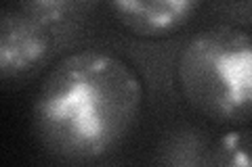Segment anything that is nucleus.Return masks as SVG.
<instances>
[{
    "mask_svg": "<svg viewBox=\"0 0 252 167\" xmlns=\"http://www.w3.org/2000/svg\"><path fill=\"white\" fill-rule=\"evenodd\" d=\"M141 109L143 82L130 63L103 50H78L42 79L32 121L55 159L89 163L128 138Z\"/></svg>",
    "mask_w": 252,
    "mask_h": 167,
    "instance_id": "f257e3e1",
    "label": "nucleus"
},
{
    "mask_svg": "<svg viewBox=\"0 0 252 167\" xmlns=\"http://www.w3.org/2000/svg\"><path fill=\"white\" fill-rule=\"evenodd\" d=\"M177 82L198 113L219 123L252 119V34L238 25L204 27L177 57Z\"/></svg>",
    "mask_w": 252,
    "mask_h": 167,
    "instance_id": "f03ea898",
    "label": "nucleus"
},
{
    "mask_svg": "<svg viewBox=\"0 0 252 167\" xmlns=\"http://www.w3.org/2000/svg\"><path fill=\"white\" fill-rule=\"evenodd\" d=\"M51 29L23 13L19 6L0 13V75L19 77L49 57Z\"/></svg>",
    "mask_w": 252,
    "mask_h": 167,
    "instance_id": "7ed1b4c3",
    "label": "nucleus"
},
{
    "mask_svg": "<svg viewBox=\"0 0 252 167\" xmlns=\"http://www.w3.org/2000/svg\"><path fill=\"white\" fill-rule=\"evenodd\" d=\"M109 9L122 25L141 38L170 36L191 19L193 0H112Z\"/></svg>",
    "mask_w": 252,
    "mask_h": 167,
    "instance_id": "20e7f679",
    "label": "nucleus"
},
{
    "mask_svg": "<svg viewBox=\"0 0 252 167\" xmlns=\"http://www.w3.org/2000/svg\"><path fill=\"white\" fill-rule=\"evenodd\" d=\"M215 167H252V130H231L215 144Z\"/></svg>",
    "mask_w": 252,
    "mask_h": 167,
    "instance_id": "39448f33",
    "label": "nucleus"
},
{
    "mask_svg": "<svg viewBox=\"0 0 252 167\" xmlns=\"http://www.w3.org/2000/svg\"><path fill=\"white\" fill-rule=\"evenodd\" d=\"M17 6L46 29L63 23L76 9V4L65 2V0H32V2H21Z\"/></svg>",
    "mask_w": 252,
    "mask_h": 167,
    "instance_id": "423d86ee",
    "label": "nucleus"
}]
</instances>
